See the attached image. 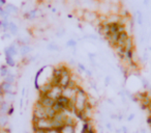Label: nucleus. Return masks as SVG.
<instances>
[{
  "label": "nucleus",
  "instance_id": "obj_4",
  "mask_svg": "<svg viewBox=\"0 0 151 133\" xmlns=\"http://www.w3.org/2000/svg\"><path fill=\"white\" fill-rule=\"evenodd\" d=\"M32 118L33 121L42 120V118H49L48 113H47V108L42 107L38 102H36L32 112Z\"/></svg>",
  "mask_w": 151,
  "mask_h": 133
},
{
  "label": "nucleus",
  "instance_id": "obj_37",
  "mask_svg": "<svg viewBox=\"0 0 151 133\" xmlns=\"http://www.w3.org/2000/svg\"><path fill=\"white\" fill-rule=\"evenodd\" d=\"M109 81H110V77H108V78L106 79V84H108V83H109Z\"/></svg>",
  "mask_w": 151,
  "mask_h": 133
},
{
  "label": "nucleus",
  "instance_id": "obj_23",
  "mask_svg": "<svg viewBox=\"0 0 151 133\" xmlns=\"http://www.w3.org/2000/svg\"><path fill=\"white\" fill-rule=\"evenodd\" d=\"M9 30L11 31L12 34H17L18 33V26L16 25L14 22H9Z\"/></svg>",
  "mask_w": 151,
  "mask_h": 133
},
{
  "label": "nucleus",
  "instance_id": "obj_24",
  "mask_svg": "<svg viewBox=\"0 0 151 133\" xmlns=\"http://www.w3.org/2000/svg\"><path fill=\"white\" fill-rule=\"evenodd\" d=\"M4 81H5V82H7V83H11V84H13V83L15 82V75L12 74V73H9L6 77H4Z\"/></svg>",
  "mask_w": 151,
  "mask_h": 133
},
{
  "label": "nucleus",
  "instance_id": "obj_13",
  "mask_svg": "<svg viewBox=\"0 0 151 133\" xmlns=\"http://www.w3.org/2000/svg\"><path fill=\"white\" fill-rule=\"evenodd\" d=\"M60 133H76V126H73V125H63L60 128Z\"/></svg>",
  "mask_w": 151,
  "mask_h": 133
},
{
  "label": "nucleus",
  "instance_id": "obj_15",
  "mask_svg": "<svg viewBox=\"0 0 151 133\" xmlns=\"http://www.w3.org/2000/svg\"><path fill=\"white\" fill-rule=\"evenodd\" d=\"M120 9H121V7L117 4H111V7H110V14H113V15H119Z\"/></svg>",
  "mask_w": 151,
  "mask_h": 133
},
{
  "label": "nucleus",
  "instance_id": "obj_2",
  "mask_svg": "<svg viewBox=\"0 0 151 133\" xmlns=\"http://www.w3.org/2000/svg\"><path fill=\"white\" fill-rule=\"evenodd\" d=\"M53 129L52 118H42V120L33 121V130L48 131Z\"/></svg>",
  "mask_w": 151,
  "mask_h": 133
},
{
  "label": "nucleus",
  "instance_id": "obj_7",
  "mask_svg": "<svg viewBox=\"0 0 151 133\" xmlns=\"http://www.w3.org/2000/svg\"><path fill=\"white\" fill-rule=\"evenodd\" d=\"M99 14L95 13L92 11H84V16H83V19L86 20L87 22H90L93 23L94 21H96L99 19Z\"/></svg>",
  "mask_w": 151,
  "mask_h": 133
},
{
  "label": "nucleus",
  "instance_id": "obj_29",
  "mask_svg": "<svg viewBox=\"0 0 151 133\" xmlns=\"http://www.w3.org/2000/svg\"><path fill=\"white\" fill-rule=\"evenodd\" d=\"M120 1H121V0H110V3H111V4L120 5Z\"/></svg>",
  "mask_w": 151,
  "mask_h": 133
},
{
  "label": "nucleus",
  "instance_id": "obj_32",
  "mask_svg": "<svg viewBox=\"0 0 151 133\" xmlns=\"http://www.w3.org/2000/svg\"><path fill=\"white\" fill-rule=\"evenodd\" d=\"M147 123H148L149 126L151 127V116H148V118H147Z\"/></svg>",
  "mask_w": 151,
  "mask_h": 133
},
{
  "label": "nucleus",
  "instance_id": "obj_1",
  "mask_svg": "<svg viewBox=\"0 0 151 133\" xmlns=\"http://www.w3.org/2000/svg\"><path fill=\"white\" fill-rule=\"evenodd\" d=\"M88 96L85 93V91L82 87L79 86L78 92H77V95H76L75 99L73 100V111L75 113H80V112L84 111L86 106L88 105Z\"/></svg>",
  "mask_w": 151,
  "mask_h": 133
},
{
  "label": "nucleus",
  "instance_id": "obj_30",
  "mask_svg": "<svg viewBox=\"0 0 151 133\" xmlns=\"http://www.w3.org/2000/svg\"><path fill=\"white\" fill-rule=\"evenodd\" d=\"M78 67H79V69H80L81 71H83V72H86V68L84 67V65H82V63H78Z\"/></svg>",
  "mask_w": 151,
  "mask_h": 133
},
{
  "label": "nucleus",
  "instance_id": "obj_14",
  "mask_svg": "<svg viewBox=\"0 0 151 133\" xmlns=\"http://www.w3.org/2000/svg\"><path fill=\"white\" fill-rule=\"evenodd\" d=\"M4 52H5V55L15 56V55L18 53V50H17V48H16L15 45H11V46L6 47V48L4 49Z\"/></svg>",
  "mask_w": 151,
  "mask_h": 133
},
{
  "label": "nucleus",
  "instance_id": "obj_8",
  "mask_svg": "<svg viewBox=\"0 0 151 133\" xmlns=\"http://www.w3.org/2000/svg\"><path fill=\"white\" fill-rule=\"evenodd\" d=\"M13 93V84L7 83L5 81H3L0 84V95H7V94Z\"/></svg>",
  "mask_w": 151,
  "mask_h": 133
},
{
  "label": "nucleus",
  "instance_id": "obj_5",
  "mask_svg": "<svg viewBox=\"0 0 151 133\" xmlns=\"http://www.w3.org/2000/svg\"><path fill=\"white\" fill-rule=\"evenodd\" d=\"M62 92H63V89H61L59 85H53V87L51 89V91L47 94V96L56 101L58 98H60L61 96H62Z\"/></svg>",
  "mask_w": 151,
  "mask_h": 133
},
{
  "label": "nucleus",
  "instance_id": "obj_16",
  "mask_svg": "<svg viewBox=\"0 0 151 133\" xmlns=\"http://www.w3.org/2000/svg\"><path fill=\"white\" fill-rule=\"evenodd\" d=\"M20 51H21V54L23 55V56H25V55H27L28 53L31 51V47L28 46V45H22Z\"/></svg>",
  "mask_w": 151,
  "mask_h": 133
},
{
  "label": "nucleus",
  "instance_id": "obj_11",
  "mask_svg": "<svg viewBox=\"0 0 151 133\" xmlns=\"http://www.w3.org/2000/svg\"><path fill=\"white\" fill-rule=\"evenodd\" d=\"M12 104L9 101H4L0 105V114H9Z\"/></svg>",
  "mask_w": 151,
  "mask_h": 133
},
{
  "label": "nucleus",
  "instance_id": "obj_33",
  "mask_svg": "<svg viewBox=\"0 0 151 133\" xmlns=\"http://www.w3.org/2000/svg\"><path fill=\"white\" fill-rule=\"evenodd\" d=\"M4 4H6V1L5 0H0V7H2Z\"/></svg>",
  "mask_w": 151,
  "mask_h": 133
},
{
  "label": "nucleus",
  "instance_id": "obj_22",
  "mask_svg": "<svg viewBox=\"0 0 151 133\" xmlns=\"http://www.w3.org/2000/svg\"><path fill=\"white\" fill-rule=\"evenodd\" d=\"M36 16H37V11H36V9H32V11L28 12V13L26 14L25 17L27 18V19L31 20V19H35Z\"/></svg>",
  "mask_w": 151,
  "mask_h": 133
},
{
  "label": "nucleus",
  "instance_id": "obj_6",
  "mask_svg": "<svg viewBox=\"0 0 151 133\" xmlns=\"http://www.w3.org/2000/svg\"><path fill=\"white\" fill-rule=\"evenodd\" d=\"M38 103L45 108H52L55 104V100L49 98L48 96H40V99H38Z\"/></svg>",
  "mask_w": 151,
  "mask_h": 133
},
{
  "label": "nucleus",
  "instance_id": "obj_34",
  "mask_svg": "<svg viewBox=\"0 0 151 133\" xmlns=\"http://www.w3.org/2000/svg\"><path fill=\"white\" fill-rule=\"evenodd\" d=\"M3 102H4V100H3V96L0 95V105H1V104H2Z\"/></svg>",
  "mask_w": 151,
  "mask_h": 133
},
{
  "label": "nucleus",
  "instance_id": "obj_10",
  "mask_svg": "<svg viewBox=\"0 0 151 133\" xmlns=\"http://www.w3.org/2000/svg\"><path fill=\"white\" fill-rule=\"evenodd\" d=\"M9 114H0V131L6 129V126L9 122Z\"/></svg>",
  "mask_w": 151,
  "mask_h": 133
},
{
  "label": "nucleus",
  "instance_id": "obj_17",
  "mask_svg": "<svg viewBox=\"0 0 151 133\" xmlns=\"http://www.w3.org/2000/svg\"><path fill=\"white\" fill-rule=\"evenodd\" d=\"M76 123H77V120H76L75 118H73V116H66L64 125H73V126H76Z\"/></svg>",
  "mask_w": 151,
  "mask_h": 133
},
{
  "label": "nucleus",
  "instance_id": "obj_35",
  "mask_svg": "<svg viewBox=\"0 0 151 133\" xmlns=\"http://www.w3.org/2000/svg\"><path fill=\"white\" fill-rule=\"evenodd\" d=\"M107 128L109 129V130H112V126H111V124H110V123H108V124H107Z\"/></svg>",
  "mask_w": 151,
  "mask_h": 133
},
{
  "label": "nucleus",
  "instance_id": "obj_27",
  "mask_svg": "<svg viewBox=\"0 0 151 133\" xmlns=\"http://www.w3.org/2000/svg\"><path fill=\"white\" fill-rule=\"evenodd\" d=\"M48 49L49 50H52V51H55V50H58V46L57 45H55V44H50L48 46Z\"/></svg>",
  "mask_w": 151,
  "mask_h": 133
},
{
  "label": "nucleus",
  "instance_id": "obj_25",
  "mask_svg": "<svg viewBox=\"0 0 151 133\" xmlns=\"http://www.w3.org/2000/svg\"><path fill=\"white\" fill-rule=\"evenodd\" d=\"M119 16H120V17H123V18L129 17V13H128V11L126 9H122V7H121V9H120V13H119Z\"/></svg>",
  "mask_w": 151,
  "mask_h": 133
},
{
  "label": "nucleus",
  "instance_id": "obj_21",
  "mask_svg": "<svg viewBox=\"0 0 151 133\" xmlns=\"http://www.w3.org/2000/svg\"><path fill=\"white\" fill-rule=\"evenodd\" d=\"M9 73H11V72H9V68H7V65H2V67L0 68V76L6 77Z\"/></svg>",
  "mask_w": 151,
  "mask_h": 133
},
{
  "label": "nucleus",
  "instance_id": "obj_19",
  "mask_svg": "<svg viewBox=\"0 0 151 133\" xmlns=\"http://www.w3.org/2000/svg\"><path fill=\"white\" fill-rule=\"evenodd\" d=\"M5 60H6V65H9V67H15L16 63H15V59H14V56L5 55Z\"/></svg>",
  "mask_w": 151,
  "mask_h": 133
},
{
  "label": "nucleus",
  "instance_id": "obj_36",
  "mask_svg": "<svg viewBox=\"0 0 151 133\" xmlns=\"http://www.w3.org/2000/svg\"><path fill=\"white\" fill-rule=\"evenodd\" d=\"M134 114H130V116H128V121H132V118H134Z\"/></svg>",
  "mask_w": 151,
  "mask_h": 133
},
{
  "label": "nucleus",
  "instance_id": "obj_20",
  "mask_svg": "<svg viewBox=\"0 0 151 133\" xmlns=\"http://www.w3.org/2000/svg\"><path fill=\"white\" fill-rule=\"evenodd\" d=\"M5 11H6V13L9 14V15H11V14L17 13L18 9L15 7V5H13V4H7L6 5V9H5Z\"/></svg>",
  "mask_w": 151,
  "mask_h": 133
},
{
  "label": "nucleus",
  "instance_id": "obj_18",
  "mask_svg": "<svg viewBox=\"0 0 151 133\" xmlns=\"http://www.w3.org/2000/svg\"><path fill=\"white\" fill-rule=\"evenodd\" d=\"M0 27H1V29H2L3 31H6L9 27V22L4 19L0 20Z\"/></svg>",
  "mask_w": 151,
  "mask_h": 133
},
{
  "label": "nucleus",
  "instance_id": "obj_9",
  "mask_svg": "<svg viewBox=\"0 0 151 133\" xmlns=\"http://www.w3.org/2000/svg\"><path fill=\"white\" fill-rule=\"evenodd\" d=\"M81 133H96V131H95V129H94V126L92 125L91 121L84 123L83 128H82V132Z\"/></svg>",
  "mask_w": 151,
  "mask_h": 133
},
{
  "label": "nucleus",
  "instance_id": "obj_31",
  "mask_svg": "<svg viewBox=\"0 0 151 133\" xmlns=\"http://www.w3.org/2000/svg\"><path fill=\"white\" fill-rule=\"evenodd\" d=\"M147 111H148V116H151V103L149 104V106L147 107Z\"/></svg>",
  "mask_w": 151,
  "mask_h": 133
},
{
  "label": "nucleus",
  "instance_id": "obj_28",
  "mask_svg": "<svg viewBox=\"0 0 151 133\" xmlns=\"http://www.w3.org/2000/svg\"><path fill=\"white\" fill-rule=\"evenodd\" d=\"M46 133H60V130H58V129H50V130H48Z\"/></svg>",
  "mask_w": 151,
  "mask_h": 133
},
{
  "label": "nucleus",
  "instance_id": "obj_3",
  "mask_svg": "<svg viewBox=\"0 0 151 133\" xmlns=\"http://www.w3.org/2000/svg\"><path fill=\"white\" fill-rule=\"evenodd\" d=\"M61 70H62V75H61L60 81H59V86L62 89L68 87L69 82L71 80V74L68 68H66L65 65H61Z\"/></svg>",
  "mask_w": 151,
  "mask_h": 133
},
{
  "label": "nucleus",
  "instance_id": "obj_26",
  "mask_svg": "<svg viewBox=\"0 0 151 133\" xmlns=\"http://www.w3.org/2000/svg\"><path fill=\"white\" fill-rule=\"evenodd\" d=\"M76 45H77V42H76L75 40H73V39H71V40H69L68 42L66 43L67 47H76Z\"/></svg>",
  "mask_w": 151,
  "mask_h": 133
},
{
  "label": "nucleus",
  "instance_id": "obj_12",
  "mask_svg": "<svg viewBox=\"0 0 151 133\" xmlns=\"http://www.w3.org/2000/svg\"><path fill=\"white\" fill-rule=\"evenodd\" d=\"M120 19H121V17H120L119 15H113V14H110L109 16H108L107 18V23L108 24H114V23H119L120 22Z\"/></svg>",
  "mask_w": 151,
  "mask_h": 133
}]
</instances>
